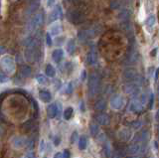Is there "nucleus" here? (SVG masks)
Segmentation results:
<instances>
[{
    "instance_id": "2eb2a0df",
    "label": "nucleus",
    "mask_w": 159,
    "mask_h": 158,
    "mask_svg": "<svg viewBox=\"0 0 159 158\" xmlns=\"http://www.w3.org/2000/svg\"><path fill=\"white\" fill-rule=\"evenodd\" d=\"M27 139L22 136H15L12 138V145L15 148H21L27 143Z\"/></svg>"
},
{
    "instance_id": "cd10ccee",
    "label": "nucleus",
    "mask_w": 159,
    "mask_h": 158,
    "mask_svg": "<svg viewBox=\"0 0 159 158\" xmlns=\"http://www.w3.org/2000/svg\"><path fill=\"white\" fill-rule=\"evenodd\" d=\"M33 125H34L33 120H30L26 121L25 123H23V125H22V129H23L24 131H30V130L32 129Z\"/></svg>"
},
{
    "instance_id": "b1692460",
    "label": "nucleus",
    "mask_w": 159,
    "mask_h": 158,
    "mask_svg": "<svg viewBox=\"0 0 159 158\" xmlns=\"http://www.w3.org/2000/svg\"><path fill=\"white\" fill-rule=\"evenodd\" d=\"M74 113V108L72 106H68L67 108H65V111L63 112V117L65 120H70L73 116Z\"/></svg>"
},
{
    "instance_id": "f257e3e1",
    "label": "nucleus",
    "mask_w": 159,
    "mask_h": 158,
    "mask_svg": "<svg viewBox=\"0 0 159 158\" xmlns=\"http://www.w3.org/2000/svg\"><path fill=\"white\" fill-rule=\"evenodd\" d=\"M101 88V76L98 73H92L89 77V83H88V90L89 97L96 96Z\"/></svg>"
},
{
    "instance_id": "c756f323",
    "label": "nucleus",
    "mask_w": 159,
    "mask_h": 158,
    "mask_svg": "<svg viewBox=\"0 0 159 158\" xmlns=\"http://www.w3.org/2000/svg\"><path fill=\"white\" fill-rule=\"evenodd\" d=\"M155 22H156L155 16H154V15H150V16L147 17L146 21H145V24H146V26H148V27H153L154 24H155Z\"/></svg>"
},
{
    "instance_id": "49530a36",
    "label": "nucleus",
    "mask_w": 159,
    "mask_h": 158,
    "mask_svg": "<svg viewBox=\"0 0 159 158\" xmlns=\"http://www.w3.org/2000/svg\"><path fill=\"white\" fill-rule=\"evenodd\" d=\"M24 158H34V153L33 152H29L28 154L25 156Z\"/></svg>"
},
{
    "instance_id": "39448f33",
    "label": "nucleus",
    "mask_w": 159,
    "mask_h": 158,
    "mask_svg": "<svg viewBox=\"0 0 159 158\" xmlns=\"http://www.w3.org/2000/svg\"><path fill=\"white\" fill-rule=\"evenodd\" d=\"M66 17L68 21L73 24H81L84 21V15L83 14V12L77 10V9L69 10L66 14Z\"/></svg>"
},
{
    "instance_id": "e433bc0d",
    "label": "nucleus",
    "mask_w": 159,
    "mask_h": 158,
    "mask_svg": "<svg viewBox=\"0 0 159 158\" xmlns=\"http://www.w3.org/2000/svg\"><path fill=\"white\" fill-rule=\"evenodd\" d=\"M7 82H8V77L6 75H4V74L0 73V83L4 84V83H7Z\"/></svg>"
},
{
    "instance_id": "4c0bfd02",
    "label": "nucleus",
    "mask_w": 159,
    "mask_h": 158,
    "mask_svg": "<svg viewBox=\"0 0 159 158\" xmlns=\"http://www.w3.org/2000/svg\"><path fill=\"white\" fill-rule=\"evenodd\" d=\"M67 93H73V83H69V85L67 87Z\"/></svg>"
},
{
    "instance_id": "412c9836",
    "label": "nucleus",
    "mask_w": 159,
    "mask_h": 158,
    "mask_svg": "<svg viewBox=\"0 0 159 158\" xmlns=\"http://www.w3.org/2000/svg\"><path fill=\"white\" fill-rule=\"evenodd\" d=\"M63 32V28H62V25L60 23H55L54 25L51 27V32L50 34L53 36H59L60 34H62Z\"/></svg>"
},
{
    "instance_id": "37998d69",
    "label": "nucleus",
    "mask_w": 159,
    "mask_h": 158,
    "mask_svg": "<svg viewBox=\"0 0 159 158\" xmlns=\"http://www.w3.org/2000/svg\"><path fill=\"white\" fill-rule=\"evenodd\" d=\"M54 158H64L63 157V152H57L56 154L54 155Z\"/></svg>"
},
{
    "instance_id": "f03ea898",
    "label": "nucleus",
    "mask_w": 159,
    "mask_h": 158,
    "mask_svg": "<svg viewBox=\"0 0 159 158\" xmlns=\"http://www.w3.org/2000/svg\"><path fill=\"white\" fill-rule=\"evenodd\" d=\"M0 67H1L2 71L8 75H12L16 70L15 61L11 56H4L0 59Z\"/></svg>"
},
{
    "instance_id": "f8f14e48",
    "label": "nucleus",
    "mask_w": 159,
    "mask_h": 158,
    "mask_svg": "<svg viewBox=\"0 0 159 158\" xmlns=\"http://www.w3.org/2000/svg\"><path fill=\"white\" fill-rule=\"evenodd\" d=\"M129 111L134 112V113H140L143 111L142 103L140 102L139 100H133L129 106Z\"/></svg>"
},
{
    "instance_id": "393cba45",
    "label": "nucleus",
    "mask_w": 159,
    "mask_h": 158,
    "mask_svg": "<svg viewBox=\"0 0 159 158\" xmlns=\"http://www.w3.org/2000/svg\"><path fill=\"white\" fill-rule=\"evenodd\" d=\"M45 74H46V76L49 78H54L55 75H56V70H55V68L51 64H48L46 66V69H45Z\"/></svg>"
},
{
    "instance_id": "72a5a7b5",
    "label": "nucleus",
    "mask_w": 159,
    "mask_h": 158,
    "mask_svg": "<svg viewBox=\"0 0 159 158\" xmlns=\"http://www.w3.org/2000/svg\"><path fill=\"white\" fill-rule=\"evenodd\" d=\"M153 105H154V95L151 93L148 97V108L149 110H152Z\"/></svg>"
},
{
    "instance_id": "c03bdc74",
    "label": "nucleus",
    "mask_w": 159,
    "mask_h": 158,
    "mask_svg": "<svg viewBox=\"0 0 159 158\" xmlns=\"http://www.w3.org/2000/svg\"><path fill=\"white\" fill-rule=\"evenodd\" d=\"M63 157L64 158H70V152L68 150H65L63 152Z\"/></svg>"
},
{
    "instance_id": "a19ab883",
    "label": "nucleus",
    "mask_w": 159,
    "mask_h": 158,
    "mask_svg": "<svg viewBox=\"0 0 159 158\" xmlns=\"http://www.w3.org/2000/svg\"><path fill=\"white\" fill-rule=\"evenodd\" d=\"M111 158H121V155H120V154H118V153H117L116 151H114L113 153L111 152Z\"/></svg>"
},
{
    "instance_id": "a878e982",
    "label": "nucleus",
    "mask_w": 159,
    "mask_h": 158,
    "mask_svg": "<svg viewBox=\"0 0 159 158\" xmlns=\"http://www.w3.org/2000/svg\"><path fill=\"white\" fill-rule=\"evenodd\" d=\"M88 145V140L86 136H81L79 137V148L81 150H84Z\"/></svg>"
},
{
    "instance_id": "c9c22d12",
    "label": "nucleus",
    "mask_w": 159,
    "mask_h": 158,
    "mask_svg": "<svg viewBox=\"0 0 159 158\" xmlns=\"http://www.w3.org/2000/svg\"><path fill=\"white\" fill-rule=\"evenodd\" d=\"M77 140H79V134L77 131H74L71 136V141H72V143H75Z\"/></svg>"
},
{
    "instance_id": "7c9ffc66",
    "label": "nucleus",
    "mask_w": 159,
    "mask_h": 158,
    "mask_svg": "<svg viewBox=\"0 0 159 158\" xmlns=\"http://www.w3.org/2000/svg\"><path fill=\"white\" fill-rule=\"evenodd\" d=\"M36 80H37V82L40 84V85H46V84L48 83L47 78L45 77L44 75H38L36 77Z\"/></svg>"
},
{
    "instance_id": "6e6552de",
    "label": "nucleus",
    "mask_w": 159,
    "mask_h": 158,
    "mask_svg": "<svg viewBox=\"0 0 159 158\" xmlns=\"http://www.w3.org/2000/svg\"><path fill=\"white\" fill-rule=\"evenodd\" d=\"M63 16V10L61 5L57 4V6H55L54 9L51 11V13L49 14V18H48V22L49 23H53L56 22L59 19H61Z\"/></svg>"
},
{
    "instance_id": "de8ad7c7",
    "label": "nucleus",
    "mask_w": 159,
    "mask_h": 158,
    "mask_svg": "<svg viewBox=\"0 0 159 158\" xmlns=\"http://www.w3.org/2000/svg\"><path fill=\"white\" fill-rule=\"evenodd\" d=\"M69 2H71V3H73V4H78L79 2H80V0H68Z\"/></svg>"
},
{
    "instance_id": "5701e85b",
    "label": "nucleus",
    "mask_w": 159,
    "mask_h": 158,
    "mask_svg": "<svg viewBox=\"0 0 159 158\" xmlns=\"http://www.w3.org/2000/svg\"><path fill=\"white\" fill-rule=\"evenodd\" d=\"M76 51V42H75L74 39H70L67 43V52L70 55H73Z\"/></svg>"
},
{
    "instance_id": "864d4df0",
    "label": "nucleus",
    "mask_w": 159,
    "mask_h": 158,
    "mask_svg": "<svg viewBox=\"0 0 159 158\" xmlns=\"http://www.w3.org/2000/svg\"><path fill=\"white\" fill-rule=\"evenodd\" d=\"M126 158H141V157H139V156H128V157H126Z\"/></svg>"
},
{
    "instance_id": "1a4fd4ad",
    "label": "nucleus",
    "mask_w": 159,
    "mask_h": 158,
    "mask_svg": "<svg viewBox=\"0 0 159 158\" xmlns=\"http://www.w3.org/2000/svg\"><path fill=\"white\" fill-rule=\"evenodd\" d=\"M111 106L113 110H121L124 106V98L120 95H114L111 98Z\"/></svg>"
},
{
    "instance_id": "5fc2aeb1",
    "label": "nucleus",
    "mask_w": 159,
    "mask_h": 158,
    "mask_svg": "<svg viewBox=\"0 0 159 158\" xmlns=\"http://www.w3.org/2000/svg\"><path fill=\"white\" fill-rule=\"evenodd\" d=\"M147 158H152V157H147Z\"/></svg>"
},
{
    "instance_id": "aec40b11",
    "label": "nucleus",
    "mask_w": 159,
    "mask_h": 158,
    "mask_svg": "<svg viewBox=\"0 0 159 158\" xmlns=\"http://www.w3.org/2000/svg\"><path fill=\"white\" fill-rule=\"evenodd\" d=\"M97 62H98V55H97V53L94 52V51H91L88 54V56H87V63L89 64V65L93 66V65H96Z\"/></svg>"
},
{
    "instance_id": "4be33fe9",
    "label": "nucleus",
    "mask_w": 159,
    "mask_h": 158,
    "mask_svg": "<svg viewBox=\"0 0 159 158\" xmlns=\"http://www.w3.org/2000/svg\"><path fill=\"white\" fill-rule=\"evenodd\" d=\"M31 74H32V69L29 66L23 65L21 68H20V75H21L23 78H28L31 76Z\"/></svg>"
},
{
    "instance_id": "4468645a",
    "label": "nucleus",
    "mask_w": 159,
    "mask_h": 158,
    "mask_svg": "<svg viewBox=\"0 0 159 158\" xmlns=\"http://www.w3.org/2000/svg\"><path fill=\"white\" fill-rule=\"evenodd\" d=\"M96 120L99 125H107L111 122V118L106 113H98L96 116Z\"/></svg>"
},
{
    "instance_id": "f704fd0d",
    "label": "nucleus",
    "mask_w": 159,
    "mask_h": 158,
    "mask_svg": "<svg viewBox=\"0 0 159 158\" xmlns=\"http://www.w3.org/2000/svg\"><path fill=\"white\" fill-rule=\"evenodd\" d=\"M46 44L49 46V47H51L53 45V41H52V37H51V34H50L49 32L46 33Z\"/></svg>"
},
{
    "instance_id": "9b49d317",
    "label": "nucleus",
    "mask_w": 159,
    "mask_h": 158,
    "mask_svg": "<svg viewBox=\"0 0 159 158\" xmlns=\"http://www.w3.org/2000/svg\"><path fill=\"white\" fill-rule=\"evenodd\" d=\"M132 136V132L130 131V129H128V128H121L120 130L117 132V137L119 140L121 141H127L131 138Z\"/></svg>"
},
{
    "instance_id": "bb28decb",
    "label": "nucleus",
    "mask_w": 159,
    "mask_h": 158,
    "mask_svg": "<svg viewBox=\"0 0 159 158\" xmlns=\"http://www.w3.org/2000/svg\"><path fill=\"white\" fill-rule=\"evenodd\" d=\"M89 131H91V135L96 137L98 135V131H99V127H98V124L97 123H92L91 126H89Z\"/></svg>"
},
{
    "instance_id": "6ab92c4d",
    "label": "nucleus",
    "mask_w": 159,
    "mask_h": 158,
    "mask_svg": "<svg viewBox=\"0 0 159 158\" xmlns=\"http://www.w3.org/2000/svg\"><path fill=\"white\" fill-rule=\"evenodd\" d=\"M57 103H51L48 107H47V115L49 118H54L55 116L57 115Z\"/></svg>"
},
{
    "instance_id": "8fccbe9b",
    "label": "nucleus",
    "mask_w": 159,
    "mask_h": 158,
    "mask_svg": "<svg viewBox=\"0 0 159 158\" xmlns=\"http://www.w3.org/2000/svg\"><path fill=\"white\" fill-rule=\"evenodd\" d=\"M156 52H157V49H154L153 52L150 53V55H151V56H155V55H156Z\"/></svg>"
},
{
    "instance_id": "473e14b6",
    "label": "nucleus",
    "mask_w": 159,
    "mask_h": 158,
    "mask_svg": "<svg viewBox=\"0 0 159 158\" xmlns=\"http://www.w3.org/2000/svg\"><path fill=\"white\" fill-rule=\"evenodd\" d=\"M131 127L133 128V129H136V130H138L139 128H140L141 126H142V121L141 120H136V121H133V122H131Z\"/></svg>"
},
{
    "instance_id": "ea45409f",
    "label": "nucleus",
    "mask_w": 159,
    "mask_h": 158,
    "mask_svg": "<svg viewBox=\"0 0 159 158\" xmlns=\"http://www.w3.org/2000/svg\"><path fill=\"white\" fill-rule=\"evenodd\" d=\"M44 150H45V141L42 139L41 140V143H40V152L43 153Z\"/></svg>"
},
{
    "instance_id": "09e8293b",
    "label": "nucleus",
    "mask_w": 159,
    "mask_h": 158,
    "mask_svg": "<svg viewBox=\"0 0 159 158\" xmlns=\"http://www.w3.org/2000/svg\"><path fill=\"white\" fill-rule=\"evenodd\" d=\"M81 105H82V106H80V110H81L82 111H84V102H81Z\"/></svg>"
},
{
    "instance_id": "ddd939ff",
    "label": "nucleus",
    "mask_w": 159,
    "mask_h": 158,
    "mask_svg": "<svg viewBox=\"0 0 159 158\" xmlns=\"http://www.w3.org/2000/svg\"><path fill=\"white\" fill-rule=\"evenodd\" d=\"M149 137H150V134H149L148 130H142L140 132H138L137 134L134 136V141L135 142H146Z\"/></svg>"
},
{
    "instance_id": "2f4dec72",
    "label": "nucleus",
    "mask_w": 159,
    "mask_h": 158,
    "mask_svg": "<svg viewBox=\"0 0 159 158\" xmlns=\"http://www.w3.org/2000/svg\"><path fill=\"white\" fill-rule=\"evenodd\" d=\"M111 145L107 143L106 146H104V155H106L107 158H109L111 157Z\"/></svg>"
},
{
    "instance_id": "0eeeda50",
    "label": "nucleus",
    "mask_w": 159,
    "mask_h": 158,
    "mask_svg": "<svg viewBox=\"0 0 159 158\" xmlns=\"http://www.w3.org/2000/svg\"><path fill=\"white\" fill-rule=\"evenodd\" d=\"M97 35V31L96 29H84V30H81L78 34V38L80 41L82 42H86L88 40H91L94 36Z\"/></svg>"
},
{
    "instance_id": "58836bf2",
    "label": "nucleus",
    "mask_w": 159,
    "mask_h": 158,
    "mask_svg": "<svg viewBox=\"0 0 159 158\" xmlns=\"http://www.w3.org/2000/svg\"><path fill=\"white\" fill-rule=\"evenodd\" d=\"M55 3H56V0H47V6L49 8H52L55 5Z\"/></svg>"
},
{
    "instance_id": "a18cd8bd",
    "label": "nucleus",
    "mask_w": 159,
    "mask_h": 158,
    "mask_svg": "<svg viewBox=\"0 0 159 158\" xmlns=\"http://www.w3.org/2000/svg\"><path fill=\"white\" fill-rule=\"evenodd\" d=\"M86 78H87V72L84 70V71L82 72V78H81V79H82V81H84V80H86Z\"/></svg>"
},
{
    "instance_id": "7ed1b4c3",
    "label": "nucleus",
    "mask_w": 159,
    "mask_h": 158,
    "mask_svg": "<svg viewBox=\"0 0 159 158\" xmlns=\"http://www.w3.org/2000/svg\"><path fill=\"white\" fill-rule=\"evenodd\" d=\"M122 78H123V80L125 82H127V83H135V84H137L138 86H141L142 81H143L142 78L138 75V73L134 70V69H131V68L126 69V70L123 72Z\"/></svg>"
},
{
    "instance_id": "79ce46f5",
    "label": "nucleus",
    "mask_w": 159,
    "mask_h": 158,
    "mask_svg": "<svg viewBox=\"0 0 159 158\" xmlns=\"http://www.w3.org/2000/svg\"><path fill=\"white\" fill-rule=\"evenodd\" d=\"M60 142H61V141H60V137H59V136H56V137H55L54 144L56 145V146H58V145L60 144Z\"/></svg>"
},
{
    "instance_id": "f3484780",
    "label": "nucleus",
    "mask_w": 159,
    "mask_h": 158,
    "mask_svg": "<svg viewBox=\"0 0 159 158\" xmlns=\"http://www.w3.org/2000/svg\"><path fill=\"white\" fill-rule=\"evenodd\" d=\"M39 6H40V0H32L30 5L28 6L27 14L28 15H31V14H33L36 10H38Z\"/></svg>"
},
{
    "instance_id": "20e7f679",
    "label": "nucleus",
    "mask_w": 159,
    "mask_h": 158,
    "mask_svg": "<svg viewBox=\"0 0 159 158\" xmlns=\"http://www.w3.org/2000/svg\"><path fill=\"white\" fill-rule=\"evenodd\" d=\"M43 23H44V12L41 11L37 14H35L31 20H30V22L28 23L29 32L33 33L36 30H38V29L43 25Z\"/></svg>"
},
{
    "instance_id": "603ef678",
    "label": "nucleus",
    "mask_w": 159,
    "mask_h": 158,
    "mask_svg": "<svg viewBox=\"0 0 159 158\" xmlns=\"http://www.w3.org/2000/svg\"><path fill=\"white\" fill-rule=\"evenodd\" d=\"M157 80H158V70L155 71V81L157 82Z\"/></svg>"
},
{
    "instance_id": "423d86ee",
    "label": "nucleus",
    "mask_w": 159,
    "mask_h": 158,
    "mask_svg": "<svg viewBox=\"0 0 159 158\" xmlns=\"http://www.w3.org/2000/svg\"><path fill=\"white\" fill-rule=\"evenodd\" d=\"M123 91L124 93H126L127 95L135 97L139 95V93H140V86H138L135 83H127L126 85H124Z\"/></svg>"
},
{
    "instance_id": "3c124183",
    "label": "nucleus",
    "mask_w": 159,
    "mask_h": 158,
    "mask_svg": "<svg viewBox=\"0 0 159 158\" xmlns=\"http://www.w3.org/2000/svg\"><path fill=\"white\" fill-rule=\"evenodd\" d=\"M154 146H155V149L157 150L158 149V142L155 140V141H154Z\"/></svg>"
},
{
    "instance_id": "9d476101",
    "label": "nucleus",
    "mask_w": 159,
    "mask_h": 158,
    "mask_svg": "<svg viewBox=\"0 0 159 158\" xmlns=\"http://www.w3.org/2000/svg\"><path fill=\"white\" fill-rule=\"evenodd\" d=\"M126 152H128L129 154L134 155V154H138V153H143L144 150H143L142 145L140 144V143L134 142L126 148Z\"/></svg>"
},
{
    "instance_id": "a211bd4d",
    "label": "nucleus",
    "mask_w": 159,
    "mask_h": 158,
    "mask_svg": "<svg viewBox=\"0 0 159 158\" xmlns=\"http://www.w3.org/2000/svg\"><path fill=\"white\" fill-rule=\"evenodd\" d=\"M39 97H40V100H41L42 102H51L52 100V95H51V93H50L49 91H40L39 92Z\"/></svg>"
},
{
    "instance_id": "6e6d98bb",
    "label": "nucleus",
    "mask_w": 159,
    "mask_h": 158,
    "mask_svg": "<svg viewBox=\"0 0 159 158\" xmlns=\"http://www.w3.org/2000/svg\"><path fill=\"white\" fill-rule=\"evenodd\" d=\"M44 158H46V157H44Z\"/></svg>"
},
{
    "instance_id": "c85d7f7f",
    "label": "nucleus",
    "mask_w": 159,
    "mask_h": 158,
    "mask_svg": "<svg viewBox=\"0 0 159 158\" xmlns=\"http://www.w3.org/2000/svg\"><path fill=\"white\" fill-rule=\"evenodd\" d=\"M106 106H107V103H106V101L104 100H99L96 102V110L98 111H103L104 108H106Z\"/></svg>"
},
{
    "instance_id": "dca6fc26",
    "label": "nucleus",
    "mask_w": 159,
    "mask_h": 158,
    "mask_svg": "<svg viewBox=\"0 0 159 158\" xmlns=\"http://www.w3.org/2000/svg\"><path fill=\"white\" fill-rule=\"evenodd\" d=\"M64 57V51L62 49H56L52 53V59L55 63H60Z\"/></svg>"
}]
</instances>
